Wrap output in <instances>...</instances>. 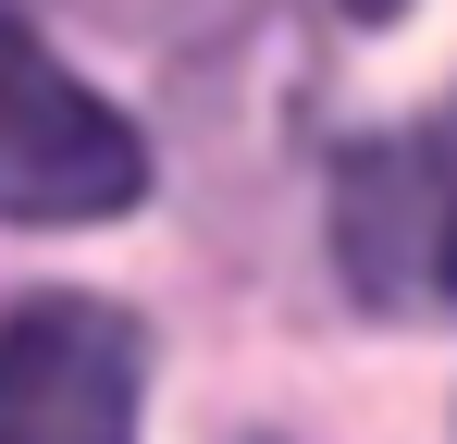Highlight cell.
I'll return each instance as SVG.
<instances>
[{
	"instance_id": "7a4b0ae2",
	"label": "cell",
	"mask_w": 457,
	"mask_h": 444,
	"mask_svg": "<svg viewBox=\"0 0 457 444\" xmlns=\"http://www.w3.org/2000/svg\"><path fill=\"white\" fill-rule=\"evenodd\" d=\"M149 395V333L112 296L0 308V444H112Z\"/></svg>"
},
{
	"instance_id": "6da1fadb",
	"label": "cell",
	"mask_w": 457,
	"mask_h": 444,
	"mask_svg": "<svg viewBox=\"0 0 457 444\" xmlns=\"http://www.w3.org/2000/svg\"><path fill=\"white\" fill-rule=\"evenodd\" d=\"M149 198V148L137 124L62 74V50L0 12V222H112Z\"/></svg>"
},
{
	"instance_id": "277c9868",
	"label": "cell",
	"mask_w": 457,
	"mask_h": 444,
	"mask_svg": "<svg viewBox=\"0 0 457 444\" xmlns=\"http://www.w3.org/2000/svg\"><path fill=\"white\" fill-rule=\"evenodd\" d=\"M334 12H359V25H395V12H408V0H334Z\"/></svg>"
},
{
	"instance_id": "3957f363",
	"label": "cell",
	"mask_w": 457,
	"mask_h": 444,
	"mask_svg": "<svg viewBox=\"0 0 457 444\" xmlns=\"http://www.w3.org/2000/svg\"><path fill=\"white\" fill-rule=\"evenodd\" d=\"M334 259L383 308L457 296V111L346 148V173H334Z\"/></svg>"
}]
</instances>
